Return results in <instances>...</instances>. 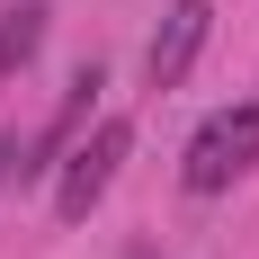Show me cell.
I'll return each mask as SVG.
<instances>
[{
  "mask_svg": "<svg viewBox=\"0 0 259 259\" xmlns=\"http://www.w3.org/2000/svg\"><path fill=\"white\" fill-rule=\"evenodd\" d=\"M18 143H27V134H0V188L18 179Z\"/></svg>",
  "mask_w": 259,
  "mask_h": 259,
  "instance_id": "5",
  "label": "cell"
},
{
  "mask_svg": "<svg viewBox=\"0 0 259 259\" xmlns=\"http://www.w3.org/2000/svg\"><path fill=\"white\" fill-rule=\"evenodd\" d=\"M250 170H259V99H233V107H214L206 125L188 134L179 188H188V197H224V188L250 179Z\"/></svg>",
  "mask_w": 259,
  "mask_h": 259,
  "instance_id": "1",
  "label": "cell"
},
{
  "mask_svg": "<svg viewBox=\"0 0 259 259\" xmlns=\"http://www.w3.org/2000/svg\"><path fill=\"white\" fill-rule=\"evenodd\" d=\"M125 152H134V125H125V116L80 125L72 152L54 161V214H63V224H90V214H99V197L116 188V170H125Z\"/></svg>",
  "mask_w": 259,
  "mask_h": 259,
  "instance_id": "2",
  "label": "cell"
},
{
  "mask_svg": "<svg viewBox=\"0 0 259 259\" xmlns=\"http://www.w3.org/2000/svg\"><path fill=\"white\" fill-rule=\"evenodd\" d=\"M36 45H45V0H18V9H0V90L36 63Z\"/></svg>",
  "mask_w": 259,
  "mask_h": 259,
  "instance_id": "4",
  "label": "cell"
},
{
  "mask_svg": "<svg viewBox=\"0 0 259 259\" xmlns=\"http://www.w3.org/2000/svg\"><path fill=\"white\" fill-rule=\"evenodd\" d=\"M206 36H214V0H170V9H161V27H152V45H143L152 90H179V80L197 72Z\"/></svg>",
  "mask_w": 259,
  "mask_h": 259,
  "instance_id": "3",
  "label": "cell"
}]
</instances>
